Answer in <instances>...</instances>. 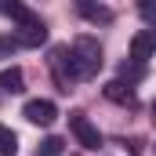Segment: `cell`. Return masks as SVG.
I'll use <instances>...</instances> for the list:
<instances>
[{
    "mask_svg": "<svg viewBox=\"0 0 156 156\" xmlns=\"http://www.w3.org/2000/svg\"><path fill=\"white\" fill-rule=\"evenodd\" d=\"M0 87H4L7 94H18V91H26V73H22L18 66H7V69H0Z\"/></svg>",
    "mask_w": 156,
    "mask_h": 156,
    "instance_id": "9c48e42d",
    "label": "cell"
},
{
    "mask_svg": "<svg viewBox=\"0 0 156 156\" xmlns=\"http://www.w3.org/2000/svg\"><path fill=\"white\" fill-rule=\"evenodd\" d=\"M0 156H18V134L0 123Z\"/></svg>",
    "mask_w": 156,
    "mask_h": 156,
    "instance_id": "8fae6325",
    "label": "cell"
},
{
    "mask_svg": "<svg viewBox=\"0 0 156 156\" xmlns=\"http://www.w3.org/2000/svg\"><path fill=\"white\" fill-rule=\"evenodd\" d=\"M134 7L145 22H156V0H134Z\"/></svg>",
    "mask_w": 156,
    "mask_h": 156,
    "instance_id": "5bb4252c",
    "label": "cell"
},
{
    "mask_svg": "<svg viewBox=\"0 0 156 156\" xmlns=\"http://www.w3.org/2000/svg\"><path fill=\"white\" fill-rule=\"evenodd\" d=\"M69 131L76 134V142L83 145V149H98V145H102V134H98V127H94L91 120L83 116V113H73V116H69Z\"/></svg>",
    "mask_w": 156,
    "mask_h": 156,
    "instance_id": "277c9868",
    "label": "cell"
},
{
    "mask_svg": "<svg viewBox=\"0 0 156 156\" xmlns=\"http://www.w3.org/2000/svg\"><path fill=\"white\" fill-rule=\"evenodd\" d=\"M153 123H156V102H153Z\"/></svg>",
    "mask_w": 156,
    "mask_h": 156,
    "instance_id": "2e32d148",
    "label": "cell"
},
{
    "mask_svg": "<svg viewBox=\"0 0 156 156\" xmlns=\"http://www.w3.org/2000/svg\"><path fill=\"white\" fill-rule=\"evenodd\" d=\"M76 15L87 18V22H94V26H109L113 22V11L102 0H76Z\"/></svg>",
    "mask_w": 156,
    "mask_h": 156,
    "instance_id": "8992f818",
    "label": "cell"
},
{
    "mask_svg": "<svg viewBox=\"0 0 156 156\" xmlns=\"http://www.w3.org/2000/svg\"><path fill=\"white\" fill-rule=\"evenodd\" d=\"M66 149V138H58V134H51V138H44L37 145V156H62Z\"/></svg>",
    "mask_w": 156,
    "mask_h": 156,
    "instance_id": "4fadbf2b",
    "label": "cell"
},
{
    "mask_svg": "<svg viewBox=\"0 0 156 156\" xmlns=\"http://www.w3.org/2000/svg\"><path fill=\"white\" fill-rule=\"evenodd\" d=\"M51 69H55L58 83H62V91H69V83L83 80L80 69H76V62H73V51H69V47H55V51H51Z\"/></svg>",
    "mask_w": 156,
    "mask_h": 156,
    "instance_id": "7a4b0ae2",
    "label": "cell"
},
{
    "mask_svg": "<svg viewBox=\"0 0 156 156\" xmlns=\"http://www.w3.org/2000/svg\"><path fill=\"white\" fill-rule=\"evenodd\" d=\"M22 44H18V37H0V58H7L11 51H18Z\"/></svg>",
    "mask_w": 156,
    "mask_h": 156,
    "instance_id": "9a60e30c",
    "label": "cell"
},
{
    "mask_svg": "<svg viewBox=\"0 0 156 156\" xmlns=\"http://www.w3.org/2000/svg\"><path fill=\"white\" fill-rule=\"evenodd\" d=\"M22 116L29 120V123H37V127H51V123L58 120V109H55L51 98H29V102L22 105Z\"/></svg>",
    "mask_w": 156,
    "mask_h": 156,
    "instance_id": "3957f363",
    "label": "cell"
},
{
    "mask_svg": "<svg viewBox=\"0 0 156 156\" xmlns=\"http://www.w3.org/2000/svg\"><path fill=\"white\" fill-rule=\"evenodd\" d=\"M18 44L22 47H40L44 40H47V26L40 22V18H33V22H26V26H18Z\"/></svg>",
    "mask_w": 156,
    "mask_h": 156,
    "instance_id": "ba28073f",
    "label": "cell"
},
{
    "mask_svg": "<svg viewBox=\"0 0 156 156\" xmlns=\"http://www.w3.org/2000/svg\"><path fill=\"white\" fill-rule=\"evenodd\" d=\"M153 55H156V33L153 29H138L131 37V58L134 62H149Z\"/></svg>",
    "mask_w": 156,
    "mask_h": 156,
    "instance_id": "5b68a950",
    "label": "cell"
},
{
    "mask_svg": "<svg viewBox=\"0 0 156 156\" xmlns=\"http://www.w3.org/2000/svg\"><path fill=\"white\" fill-rule=\"evenodd\" d=\"M102 94H105L109 102H116V105H138L134 83H127V80H109V83L102 87Z\"/></svg>",
    "mask_w": 156,
    "mask_h": 156,
    "instance_id": "52a82bcc",
    "label": "cell"
},
{
    "mask_svg": "<svg viewBox=\"0 0 156 156\" xmlns=\"http://www.w3.org/2000/svg\"><path fill=\"white\" fill-rule=\"evenodd\" d=\"M142 76H145V62H134V58H131V62H123V66H120V80L138 83Z\"/></svg>",
    "mask_w": 156,
    "mask_h": 156,
    "instance_id": "7c38bea8",
    "label": "cell"
},
{
    "mask_svg": "<svg viewBox=\"0 0 156 156\" xmlns=\"http://www.w3.org/2000/svg\"><path fill=\"white\" fill-rule=\"evenodd\" d=\"M0 15H7V18H15L18 26H26V22H33L37 15L22 4V0H0Z\"/></svg>",
    "mask_w": 156,
    "mask_h": 156,
    "instance_id": "30bf717a",
    "label": "cell"
},
{
    "mask_svg": "<svg viewBox=\"0 0 156 156\" xmlns=\"http://www.w3.org/2000/svg\"><path fill=\"white\" fill-rule=\"evenodd\" d=\"M69 51H73V62H76V69H80L83 80L98 76V69H102V44L94 37H76Z\"/></svg>",
    "mask_w": 156,
    "mask_h": 156,
    "instance_id": "6da1fadb",
    "label": "cell"
}]
</instances>
